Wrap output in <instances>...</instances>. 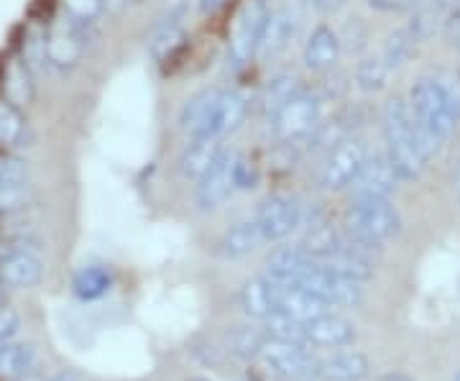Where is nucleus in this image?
<instances>
[{
  "instance_id": "f257e3e1",
  "label": "nucleus",
  "mask_w": 460,
  "mask_h": 381,
  "mask_svg": "<svg viewBox=\"0 0 460 381\" xmlns=\"http://www.w3.org/2000/svg\"><path fill=\"white\" fill-rule=\"evenodd\" d=\"M410 116L417 128L422 154L432 164L450 144L460 123V84L447 83L440 77H420L411 84Z\"/></svg>"
},
{
  "instance_id": "f03ea898",
  "label": "nucleus",
  "mask_w": 460,
  "mask_h": 381,
  "mask_svg": "<svg viewBox=\"0 0 460 381\" xmlns=\"http://www.w3.org/2000/svg\"><path fill=\"white\" fill-rule=\"evenodd\" d=\"M251 100L241 90L213 87L202 90L184 102L180 113V128L190 138L223 141L246 123Z\"/></svg>"
},
{
  "instance_id": "7ed1b4c3",
  "label": "nucleus",
  "mask_w": 460,
  "mask_h": 381,
  "mask_svg": "<svg viewBox=\"0 0 460 381\" xmlns=\"http://www.w3.org/2000/svg\"><path fill=\"white\" fill-rule=\"evenodd\" d=\"M381 136H384V156L394 169L399 182H417L429 164L420 146L407 100L392 98L384 102Z\"/></svg>"
},
{
  "instance_id": "20e7f679",
  "label": "nucleus",
  "mask_w": 460,
  "mask_h": 381,
  "mask_svg": "<svg viewBox=\"0 0 460 381\" xmlns=\"http://www.w3.org/2000/svg\"><path fill=\"white\" fill-rule=\"evenodd\" d=\"M345 233L371 249H381L402 233V216L392 198H350L343 217Z\"/></svg>"
},
{
  "instance_id": "39448f33",
  "label": "nucleus",
  "mask_w": 460,
  "mask_h": 381,
  "mask_svg": "<svg viewBox=\"0 0 460 381\" xmlns=\"http://www.w3.org/2000/svg\"><path fill=\"white\" fill-rule=\"evenodd\" d=\"M271 136L287 146H302L323 123V98L302 87L274 116L266 118Z\"/></svg>"
},
{
  "instance_id": "423d86ee",
  "label": "nucleus",
  "mask_w": 460,
  "mask_h": 381,
  "mask_svg": "<svg viewBox=\"0 0 460 381\" xmlns=\"http://www.w3.org/2000/svg\"><path fill=\"white\" fill-rule=\"evenodd\" d=\"M269 13H271V5L266 0H246L241 5L228 39V57L235 66L248 65L251 59L259 57Z\"/></svg>"
},
{
  "instance_id": "0eeeda50",
  "label": "nucleus",
  "mask_w": 460,
  "mask_h": 381,
  "mask_svg": "<svg viewBox=\"0 0 460 381\" xmlns=\"http://www.w3.org/2000/svg\"><path fill=\"white\" fill-rule=\"evenodd\" d=\"M371 151L366 149L361 138H343L341 144H335L332 149L323 156V164H320V172H317V182L323 190H330V192H341V190H348L353 180L358 177L361 166L366 164Z\"/></svg>"
},
{
  "instance_id": "6e6552de",
  "label": "nucleus",
  "mask_w": 460,
  "mask_h": 381,
  "mask_svg": "<svg viewBox=\"0 0 460 381\" xmlns=\"http://www.w3.org/2000/svg\"><path fill=\"white\" fill-rule=\"evenodd\" d=\"M253 223L263 244H279L305 223V205L295 195H269L259 202Z\"/></svg>"
},
{
  "instance_id": "1a4fd4ad",
  "label": "nucleus",
  "mask_w": 460,
  "mask_h": 381,
  "mask_svg": "<svg viewBox=\"0 0 460 381\" xmlns=\"http://www.w3.org/2000/svg\"><path fill=\"white\" fill-rule=\"evenodd\" d=\"M259 361L281 379H310L314 377L317 356L299 343L266 341V346L259 353Z\"/></svg>"
},
{
  "instance_id": "9d476101",
  "label": "nucleus",
  "mask_w": 460,
  "mask_h": 381,
  "mask_svg": "<svg viewBox=\"0 0 460 381\" xmlns=\"http://www.w3.org/2000/svg\"><path fill=\"white\" fill-rule=\"evenodd\" d=\"M190 16V3L187 0H177L164 16L159 18V23L151 29L148 36V54L156 65L169 62L177 51L184 47L187 41V29L184 21Z\"/></svg>"
},
{
  "instance_id": "9b49d317",
  "label": "nucleus",
  "mask_w": 460,
  "mask_h": 381,
  "mask_svg": "<svg viewBox=\"0 0 460 381\" xmlns=\"http://www.w3.org/2000/svg\"><path fill=\"white\" fill-rule=\"evenodd\" d=\"M29 164L18 156H0V217H13L29 205Z\"/></svg>"
},
{
  "instance_id": "f8f14e48",
  "label": "nucleus",
  "mask_w": 460,
  "mask_h": 381,
  "mask_svg": "<svg viewBox=\"0 0 460 381\" xmlns=\"http://www.w3.org/2000/svg\"><path fill=\"white\" fill-rule=\"evenodd\" d=\"M235 151H223L220 159L215 162L208 174L198 182V205L199 210L205 213H213L217 208L226 205V199L235 192V177H233V169H235Z\"/></svg>"
},
{
  "instance_id": "ddd939ff",
  "label": "nucleus",
  "mask_w": 460,
  "mask_h": 381,
  "mask_svg": "<svg viewBox=\"0 0 460 381\" xmlns=\"http://www.w3.org/2000/svg\"><path fill=\"white\" fill-rule=\"evenodd\" d=\"M399 184L402 182L394 174L392 164L386 162L384 151H378V154L371 151L366 164L358 172V177L353 180L348 190H350V198H392Z\"/></svg>"
},
{
  "instance_id": "4468645a",
  "label": "nucleus",
  "mask_w": 460,
  "mask_h": 381,
  "mask_svg": "<svg viewBox=\"0 0 460 381\" xmlns=\"http://www.w3.org/2000/svg\"><path fill=\"white\" fill-rule=\"evenodd\" d=\"M356 341V325L345 317L323 313L305 320V343L310 349H348Z\"/></svg>"
},
{
  "instance_id": "2eb2a0df",
  "label": "nucleus",
  "mask_w": 460,
  "mask_h": 381,
  "mask_svg": "<svg viewBox=\"0 0 460 381\" xmlns=\"http://www.w3.org/2000/svg\"><path fill=\"white\" fill-rule=\"evenodd\" d=\"M330 313V305L313 292L296 284L274 282V315L292 317V320H313V317Z\"/></svg>"
},
{
  "instance_id": "dca6fc26",
  "label": "nucleus",
  "mask_w": 460,
  "mask_h": 381,
  "mask_svg": "<svg viewBox=\"0 0 460 381\" xmlns=\"http://www.w3.org/2000/svg\"><path fill=\"white\" fill-rule=\"evenodd\" d=\"M44 277V261L39 253L26 246L8 249L0 256V279L16 289H29L36 287Z\"/></svg>"
},
{
  "instance_id": "f3484780",
  "label": "nucleus",
  "mask_w": 460,
  "mask_h": 381,
  "mask_svg": "<svg viewBox=\"0 0 460 381\" xmlns=\"http://www.w3.org/2000/svg\"><path fill=\"white\" fill-rule=\"evenodd\" d=\"M371 374V361L361 350H332L317 359L314 377L323 381H361Z\"/></svg>"
},
{
  "instance_id": "a211bd4d",
  "label": "nucleus",
  "mask_w": 460,
  "mask_h": 381,
  "mask_svg": "<svg viewBox=\"0 0 460 381\" xmlns=\"http://www.w3.org/2000/svg\"><path fill=\"white\" fill-rule=\"evenodd\" d=\"M296 29H299V16H296V11H292L289 5L271 8L269 23H266V31H263L261 47H259V57H261V59H274V57H279L281 51L292 44V39L296 36Z\"/></svg>"
},
{
  "instance_id": "6ab92c4d",
  "label": "nucleus",
  "mask_w": 460,
  "mask_h": 381,
  "mask_svg": "<svg viewBox=\"0 0 460 381\" xmlns=\"http://www.w3.org/2000/svg\"><path fill=\"white\" fill-rule=\"evenodd\" d=\"M341 51H343V41H341V36L332 31L330 26H317L313 29V33L307 36V41H305V65L307 69H313V72H328L332 66L338 65V59H341Z\"/></svg>"
},
{
  "instance_id": "aec40b11",
  "label": "nucleus",
  "mask_w": 460,
  "mask_h": 381,
  "mask_svg": "<svg viewBox=\"0 0 460 381\" xmlns=\"http://www.w3.org/2000/svg\"><path fill=\"white\" fill-rule=\"evenodd\" d=\"M226 151L223 141H210V138H190V144L184 146L180 156V172L187 180L199 182L208 169L220 159V154Z\"/></svg>"
},
{
  "instance_id": "412c9836",
  "label": "nucleus",
  "mask_w": 460,
  "mask_h": 381,
  "mask_svg": "<svg viewBox=\"0 0 460 381\" xmlns=\"http://www.w3.org/2000/svg\"><path fill=\"white\" fill-rule=\"evenodd\" d=\"M238 302L243 307V313L251 317H266L274 315V282L269 277H259V279H251L241 287L238 292Z\"/></svg>"
},
{
  "instance_id": "4be33fe9",
  "label": "nucleus",
  "mask_w": 460,
  "mask_h": 381,
  "mask_svg": "<svg viewBox=\"0 0 460 381\" xmlns=\"http://www.w3.org/2000/svg\"><path fill=\"white\" fill-rule=\"evenodd\" d=\"M261 244V233H259L253 217H251V220L235 223L233 228L226 231V235L220 238V253L226 259H243V256H248V253H253V251L259 249Z\"/></svg>"
},
{
  "instance_id": "5701e85b",
  "label": "nucleus",
  "mask_w": 460,
  "mask_h": 381,
  "mask_svg": "<svg viewBox=\"0 0 460 381\" xmlns=\"http://www.w3.org/2000/svg\"><path fill=\"white\" fill-rule=\"evenodd\" d=\"M111 289H113V271L108 266H83L72 279V292L84 302L105 297Z\"/></svg>"
},
{
  "instance_id": "b1692460",
  "label": "nucleus",
  "mask_w": 460,
  "mask_h": 381,
  "mask_svg": "<svg viewBox=\"0 0 460 381\" xmlns=\"http://www.w3.org/2000/svg\"><path fill=\"white\" fill-rule=\"evenodd\" d=\"M299 90H302V84L295 75H274L263 84L261 95H259V108H261L263 118L274 116L287 100L295 98Z\"/></svg>"
},
{
  "instance_id": "393cba45",
  "label": "nucleus",
  "mask_w": 460,
  "mask_h": 381,
  "mask_svg": "<svg viewBox=\"0 0 460 381\" xmlns=\"http://www.w3.org/2000/svg\"><path fill=\"white\" fill-rule=\"evenodd\" d=\"M417 39L411 36V31L404 26V29H396L392 31L386 39H384V44H381V59L386 62V66L394 72V69H402V66L407 65L411 59V54L417 49Z\"/></svg>"
},
{
  "instance_id": "a878e982",
  "label": "nucleus",
  "mask_w": 460,
  "mask_h": 381,
  "mask_svg": "<svg viewBox=\"0 0 460 381\" xmlns=\"http://www.w3.org/2000/svg\"><path fill=\"white\" fill-rule=\"evenodd\" d=\"M389 66L381 59V54H366L356 65V84L363 93H381L389 80Z\"/></svg>"
},
{
  "instance_id": "bb28decb",
  "label": "nucleus",
  "mask_w": 460,
  "mask_h": 381,
  "mask_svg": "<svg viewBox=\"0 0 460 381\" xmlns=\"http://www.w3.org/2000/svg\"><path fill=\"white\" fill-rule=\"evenodd\" d=\"M33 366V349L26 343H0V379L23 377Z\"/></svg>"
},
{
  "instance_id": "cd10ccee",
  "label": "nucleus",
  "mask_w": 460,
  "mask_h": 381,
  "mask_svg": "<svg viewBox=\"0 0 460 381\" xmlns=\"http://www.w3.org/2000/svg\"><path fill=\"white\" fill-rule=\"evenodd\" d=\"M269 335L263 328H251V325H243V328H235V331L228 332V350L235 356V359H259V353L266 346Z\"/></svg>"
},
{
  "instance_id": "c85d7f7f",
  "label": "nucleus",
  "mask_w": 460,
  "mask_h": 381,
  "mask_svg": "<svg viewBox=\"0 0 460 381\" xmlns=\"http://www.w3.org/2000/svg\"><path fill=\"white\" fill-rule=\"evenodd\" d=\"M263 331L269 335V341H281V343H305V323L302 320H292L284 315H271L263 320ZM310 349V346H307Z\"/></svg>"
},
{
  "instance_id": "c756f323",
  "label": "nucleus",
  "mask_w": 460,
  "mask_h": 381,
  "mask_svg": "<svg viewBox=\"0 0 460 381\" xmlns=\"http://www.w3.org/2000/svg\"><path fill=\"white\" fill-rule=\"evenodd\" d=\"M23 131H26V123L16 102L0 100V146H16Z\"/></svg>"
},
{
  "instance_id": "7c9ffc66",
  "label": "nucleus",
  "mask_w": 460,
  "mask_h": 381,
  "mask_svg": "<svg viewBox=\"0 0 460 381\" xmlns=\"http://www.w3.org/2000/svg\"><path fill=\"white\" fill-rule=\"evenodd\" d=\"M31 69L26 62H18L11 66L8 72V93H11V102H26L33 95V83H31Z\"/></svg>"
},
{
  "instance_id": "2f4dec72",
  "label": "nucleus",
  "mask_w": 460,
  "mask_h": 381,
  "mask_svg": "<svg viewBox=\"0 0 460 381\" xmlns=\"http://www.w3.org/2000/svg\"><path fill=\"white\" fill-rule=\"evenodd\" d=\"M233 177H235V190H253L259 184V169L256 164L248 159V156H235V169H233Z\"/></svg>"
},
{
  "instance_id": "473e14b6",
  "label": "nucleus",
  "mask_w": 460,
  "mask_h": 381,
  "mask_svg": "<svg viewBox=\"0 0 460 381\" xmlns=\"http://www.w3.org/2000/svg\"><path fill=\"white\" fill-rule=\"evenodd\" d=\"M102 8V0H66V16H72L80 23H93V18L98 16Z\"/></svg>"
},
{
  "instance_id": "72a5a7b5",
  "label": "nucleus",
  "mask_w": 460,
  "mask_h": 381,
  "mask_svg": "<svg viewBox=\"0 0 460 381\" xmlns=\"http://www.w3.org/2000/svg\"><path fill=\"white\" fill-rule=\"evenodd\" d=\"M18 315L13 310H8V307H0V343L3 341H11L13 335L18 332Z\"/></svg>"
},
{
  "instance_id": "f704fd0d",
  "label": "nucleus",
  "mask_w": 460,
  "mask_h": 381,
  "mask_svg": "<svg viewBox=\"0 0 460 381\" xmlns=\"http://www.w3.org/2000/svg\"><path fill=\"white\" fill-rule=\"evenodd\" d=\"M226 5H228V0H198L199 16H213V13H217Z\"/></svg>"
},
{
  "instance_id": "c9c22d12",
  "label": "nucleus",
  "mask_w": 460,
  "mask_h": 381,
  "mask_svg": "<svg viewBox=\"0 0 460 381\" xmlns=\"http://www.w3.org/2000/svg\"><path fill=\"white\" fill-rule=\"evenodd\" d=\"M450 11H453V21H450V33H453V41H456V47L460 49V3H458V5H453Z\"/></svg>"
},
{
  "instance_id": "e433bc0d",
  "label": "nucleus",
  "mask_w": 460,
  "mask_h": 381,
  "mask_svg": "<svg viewBox=\"0 0 460 381\" xmlns=\"http://www.w3.org/2000/svg\"><path fill=\"white\" fill-rule=\"evenodd\" d=\"M302 3H313L317 8H335V5H341V0H302Z\"/></svg>"
},
{
  "instance_id": "4c0bfd02",
  "label": "nucleus",
  "mask_w": 460,
  "mask_h": 381,
  "mask_svg": "<svg viewBox=\"0 0 460 381\" xmlns=\"http://www.w3.org/2000/svg\"><path fill=\"white\" fill-rule=\"evenodd\" d=\"M378 381H411L407 377H402V374H386V377H381Z\"/></svg>"
},
{
  "instance_id": "58836bf2",
  "label": "nucleus",
  "mask_w": 460,
  "mask_h": 381,
  "mask_svg": "<svg viewBox=\"0 0 460 381\" xmlns=\"http://www.w3.org/2000/svg\"><path fill=\"white\" fill-rule=\"evenodd\" d=\"M453 184H456V195L460 199V159H458V166H456V177H453Z\"/></svg>"
},
{
  "instance_id": "ea45409f",
  "label": "nucleus",
  "mask_w": 460,
  "mask_h": 381,
  "mask_svg": "<svg viewBox=\"0 0 460 381\" xmlns=\"http://www.w3.org/2000/svg\"><path fill=\"white\" fill-rule=\"evenodd\" d=\"M435 3H438L440 8H453V5H458L460 0H435Z\"/></svg>"
},
{
  "instance_id": "a19ab883",
  "label": "nucleus",
  "mask_w": 460,
  "mask_h": 381,
  "mask_svg": "<svg viewBox=\"0 0 460 381\" xmlns=\"http://www.w3.org/2000/svg\"><path fill=\"white\" fill-rule=\"evenodd\" d=\"M54 381H77V377L75 374H59Z\"/></svg>"
},
{
  "instance_id": "79ce46f5",
  "label": "nucleus",
  "mask_w": 460,
  "mask_h": 381,
  "mask_svg": "<svg viewBox=\"0 0 460 381\" xmlns=\"http://www.w3.org/2000/svg\"><path fill=\"white\" fill-rule=\"evenodd\" d=\"M453 381H460V371H458V374H456V377H453Z\"/></svg>"
},
{
  "instance_id": "37998d69",
  "label": "nucleus",
  "mask_w": 460,
  "mask_h": 381,
  "mask_svg": "<svg viewBox=\"0 0 460 381\" xmlns=\"http://www.w3.org/2000/svg\"><path fill=\"white\" fill-rule=\"evenodd\" d=\"M299 381H313V379H299Z\"/></svg>"
}]
</instances>
